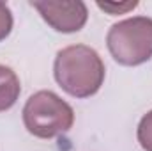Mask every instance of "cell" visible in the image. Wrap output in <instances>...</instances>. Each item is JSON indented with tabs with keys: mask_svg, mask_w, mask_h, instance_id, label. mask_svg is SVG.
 <instances>
[{
	"mask_svg": "<svg viewBox=\"0 0 152 151\" xmlns=\"http://www.w3.org/2000/svg\"><path fill=\"white\" fill-rule=\"evenodd\" d=\"M53 75L67 94L75 98H90L101 89L106 70L94 48L87 44H71L57 53Z\"/></svg>",
	"mask_w": 152,
	"mask_h": 151,
	"instance_id": "obj_1",
	"label": "cell"
},
{
	"mask_svg": "<svg viewBox=\"0 0 152 151\" xmlns=\"http://www.w3.org/2000/svg\"><path fill=\"white\" fill-rule=\"evenodd\" d=\"M23 123L34 137L53 139L73 128L75 110L53 91H39L23 107Z\"/></svg>",
	"mask_w": 152,
	"mask_h": 151,
	"instance_id": "obj_2",
	"label": "cell"
},
{
	"mask_svg": "<svg viewBox=\"0 0 152 151\" xmlns=\"http://www.w3.org/2000/svg\"><path fill=\"white\" fill-rule=\"evenodd\" d=\"M106 44L122 66H140L152 59V18L133 16L112 25Z\"/></svg>",
	"mask_w": 152,
	"mask_h": 151,
	"instance_id": "obj_3",
	"label": "cell"
},
{
	"mask_svg": "<svg viewBox=\"0 0 152 151\" xmlns=\"http://www.w3.org/2000/svg\"><path fill=\"white\" fill-rule=\"evenodd\" d=\"M30 5L42 16V20L57 32L73 34L85 27L88 9L85 2H53V0H32Z\"/></svg>",
	"mask_w": 152,
	"mask_h": 151,
	"instance_id": "obj_4",
	"label": "cell"
},
{
	"mask_svg": "<svg viewBox=\"0 0 152 151\" xmlns=\"http://www.w3.org/2000/svg\"><path fill=\"white\" fill-rule=\"evenodd\" d=\"M20 78L9 66L0 64V112L9 110L20 98Z\"/></svg>",
	"mask_w": 152,
	"mask_h": 151,
	"instance_id": "obj_5",
	"label": "cell"
},
{
	"mask_svg": "<svg viewBox=\"0 0 152 151\" xmlns=\"http://www.w3.org/2000/svg\"><path fill=\"white\" fill-rule=\"evenodd\" d=\"M136 137L140 146L145 151H152V110L147 112L138 123V130H136Z\"/></svg>",
	"mask_w": 152,
	"mask_h": 151,
	"instance_id": "obj_6",
	"label": "cell"
},
{
	"mask_svg": "<svg viewBox=\"0 0 152 151\" xmlns=\"http://www.w3.org/2000/svg\"><path fill=\"white\" fill-rule=\"evenodd\" d=\"M12 23H14V20H12V13H11L9 5L0 2V41L11 34Z\"/></svg>",
	"mask_w": 152,
	"mask_h": 151,
	"instance_id": "obj_7",
	"label": "cell"
},
{
	"mask_svg": "<svg viewBox=\"0 0 152 151\" xmlns=\"http://www.w3.org/2000/svg\"><path fill=\"white\" fill-rule=\"evenodd\" d=\"M138 5V2H127V4H97V7L99 9H103V11H106V13H110V14H122V13H127L129 9H134Z\"/></svg>",
	"mask_w": 152,
	"mask_h": 151,
	"instance_id": "obj_8",
	"label": "cell"
}]
</instances>
